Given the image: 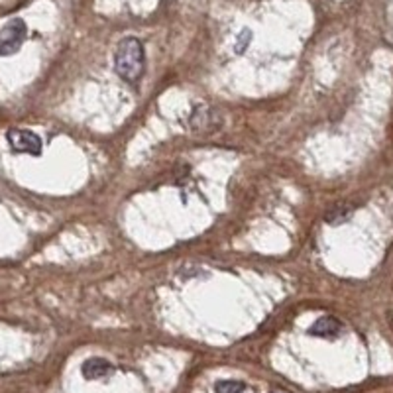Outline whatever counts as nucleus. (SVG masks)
<instances>
[{"mask_svg": "<svg viewBox=\"0 0 393 393\" xmlns=\"http://www.w3.org/2000/svg\"><path fill=\"white\" fill-rule=\"evenodd\" d=\"M146 69V51L138 38L120 39L114 51V71L126 83H138Z\"/></svg>", "mask_w": 393, "mask_h": 393, "instance_id": "1", "label": "nucleus"}, {"mask_svg": "<svg viewBox=\"0 0 393 393\" xmlns=\"http://www.w3.org/2000/svg\"><path fill=\"white\" fill-rule=\"evenodd\" d=\"M246 389V384L238 379H220L214 384V393H242Z\"/></svg>", "mask_w": 393, "mask_h": 393, "instance_id": "6", "label": "nucleus"}, {"mask_svg": "<svg viewBox=\"0 0 393 393\" xmlns=\"http://www.w3.org/2000/svg\"><path fill=\"white\" fill-rule=\"evenodd\" d=\"M342 330V324L338 319L334 317H321L311 324L309 329V334L311 337H319V338H337Z\"/></svg>", "mask_w": 393, "mask_h": 393, "instance_id": "4", "label": "nucleus"}, {"mask_svg": "<svg viewBox=\"0 0 393 393\" xmlns=\"http://www.w3.org/2000/svg\"><path fill=\"white\" fill-rule=\"evenodd\" d=\"M81 372H83V376L86 379H101V377L109 376L110 372H112V366L104 358H89V360L83 362Z\"/></svg>", "mask_w": 393, "mask_h": 393, "instance_id": "5", "label": "nucleus"}, {"mask_svg": "<svg viewBox=\"0 0 393 393\" xmlns=\"http://www.w3.org/2000/svg\"><path fill=\"white\" fill-rule=\"evenodd\" d=\"M350 212H352V209H348V207H334L327 214V220H329L330 224H340V222H344L350 217Z\"/></svg>", "mask_w": 393, "mask_h": 393, "instance_id": "7", "label": "nucleus"}, {"mask_svg": "<svg viewBox=\"0 0 393 393\" xmlns=\"http://www.w3.org/2000/svg\"><path fill=\"white\" fill-rule=\"evenodd\" d=\"M6 140L10 148L18 151V154H28V156H39L44 141L38 134L31 130H24V128H10L6 132Z\"/></svg>", "mask_w": 393, "mask_h": 393, "instance_id": "3", "label": "nucleus"}, {"mask_svg": "<svg viewBox=\"0 0 393 393\" xmlns=\"http://www.w3.org/2000/svg\"><path fill=\"white\" fill-rule=\"evenodd\" d=\"M28 36V26L20 18H12L0 28V57L12 55L22 47L24 39Z\"/></svg>", "mask_w": 393, "mask_h": 393, "instance_id": "2", "label": "nucleus"}, {"mask_svg": "<svg viewBox=\"0 0 393 393\" xmlns=\"http://www.w3.org/2000/svg\"><path fill=\"white\" fill-rule=\"evenodd\" d=\"M250 39H252L250 30H244V31H242V36H240V44L236 46V49H238V54H242L244 47L248 46V41H250Z\"/></svg>", "mask_w": 393, "mask_h": 393, "instance_id": "8", "label": "nucleus"}]
</instances>
